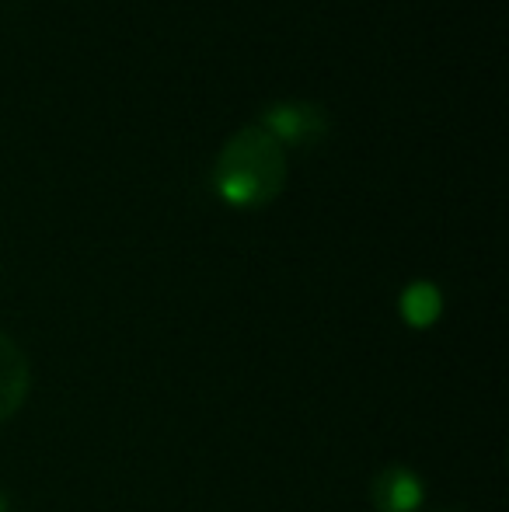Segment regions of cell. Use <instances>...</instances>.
Listing matches in <instances>:
<instances>
[{"mask_svg":"<svg viewBox=\"0 0 509 512\" xmlns=\"http://www.w3.org/2000/svg\"><path fill=\"white\" fill-rule=\"evenodd\" d=\"M443 307V297L433 283H412L401 293V314L412 324H433Z\"/></svg>","mask_w":509,"mask_h":512,"instance_id":"obj_5","label":"cell"},{"mask_svg":"<svg viewBox=\"0 0 509 512\" xmlns=\"http://www.w3.org/2000/svg\"><path fill=\"white\" fill-rule=\"evenodd\" d=\"M370 502L377 512H419L426 502V485L405 464H387L370 481Z\"/></svg>","mask_w":509,"mask_h":512,"instance_id":"obj_3","label":"cell"},{"mask_svg":"<svg viewBox=\"0 0 509 512\" xmlns=\"http://www.w3.org/2000/svg\"><path fill=\"white\" fill-rule=\"evenodd\" d=\"M28 387H32V366L14 338L0 335V422L11 418L25 405Z\"/></svg>","mask_w":509,"mask_h":512,"instance_id":"obj_4","label":"cell"},{"mask_svg":"<svg viewBox=\"0 0 509 512\" xmlns=\"http://www.w3.org/2000/svg\"><path fill=\"white\" fill-rule=\"evenodd\" d=\"M286 178H290L286 150L258 122H248L227 136L210 168L213 192L234 209L269 206L286 189Z\"/></svg>","mask_w":509,"mask_h":512,"instance_id":"obj_1","label":"cell"},{"mask_svg":"<svg viewBox=\"0 0 509 512\" xmlns=\"http://www.w3.org/2000/svg\"><path fill=\"white\" fill-rule=\"evenodd\" d=\"M258 126L279 143V147H314L332 133V112L311 98H276L265 102L258 112Z\"/></svg>","mask_w":509,"mask_h":512,"instance_id":"obj_2","label":"cell"},{"mask_svg":"<svg viewBox=\"0 0 509 512\" xmlns=\"http://www.w3.org/2000/svg\"><path fill=\"white\" fill-rule=\"evenodd\" d=\"M0 512H7V499H4V492H0Z\"/></svg>","mask_w":509,"mask_h":512,"instance_id":"obj_6","label":"cell"},{"mask_svg":"<svg viewBox=\"0 0 509 512\" xmlns=\"http://www.w3.org/2000/svg\"><path fill=\"white\" fill-rule=\"evenodd\" d=\"M440 512H461V509H440Z\"/></svg>","mask_w":509,"mask_h":512,"instance_id":"obj_7","label":"cell"}]
</instances>
